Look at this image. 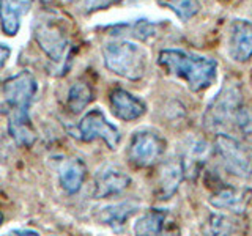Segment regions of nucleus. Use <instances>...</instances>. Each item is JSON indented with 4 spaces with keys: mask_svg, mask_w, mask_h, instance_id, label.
<instances>
[{
    "mask_svg": "<svg viewBox=\"0 0 252 236\" xmlns=\"http://www.w3.org/2000/svg\"><path fill=\"white\" fill-rule=\"evenodd\" d=\"M158 63L169 74L185 81L188 88L195 93L210 88L218 76L215 60L181 49H162L158 55Z\"/></svg>",
    "mask_w": 252,
    "mask_h": 236,
    "instance_id": "nucleus-1",
    "label": "nucleus"
},
{
    "mask_svg": "<svg viewBox=\"0 0 252 236\" xmlns=\"http://www.w3.org/2000/svg\"><path fill=\"white\" fill-rule=\"evenodd\" d=\"M104 66L128 81H139L145 76L148 52L142 46L131 41H112L102 46Z\"/></svg>",
    "mask_w": 252,
    "mask_h": 236,
    "instance_id": "nucleus-2",
    "label": "nucleus"
},
{
    "mask_svg": "<svg viewBox=\"0 0 252 236\" xmlns=\"http://www.w3.org/2000/svg\"><path fill=\"white\" fill-rule=\"evenodd\" d=\"M36 90V79L30 71H21V73L6 79L2 85L3 101L0 104V112L6 117L30 115V107Z\"/></svg>",
    "mask_w": 252,
    "mask_h": 236,
    "instance_id": "nucleus-3",
    "label": "nucleus"
},
{
    "mask_svg": "<svg viewBox=\"0 0 252 236\" xmlns=\"http://www.w3.org/2000/svg\"><path fill=\"white\" fill-rule=\"evenodd\" d=\"M33 38L47 57L52 61H62L66 57L71 46V38L68 29L59 18L51 14L38 16V19L32 26Z\"/></svg>",
    "mask_w": 252,
    "mask_h": 236,
    "instance_id": "nucleus-4",
    "label": "nucleus"
},
{
    "mask_svg": "<svg viewBox=\"0 0 252 236\" xmlns=\"http://www.w3.org/2000/svg\"><path fill=\"white\" fill-rule=\"evenodd\" d=\"M241 104L240 85L236 82H225L205 110L202 118L205 129L216 134L222 132L225 126L233 121V117Z\"/></svg>",
    "mask_w": 252,
    "mask_h": 236,
    "instance_id": "nucleus-5",
    "label": "nucleus"
},
{
    "mask_svg": "<svg viewBox=\"0 0 252 236\" xmlns=\"http://www.w3.org/2000/svg\"><path fill=\"white\" fill-rule=\"evenodd\" d=\"M215 151L224 169L233 177L248 179L252 177V148L244 142L224 132H218L215 139Z\"/></svg>",
    "mask_w": 252,
    "mask_h": 236,
    "instance_id": "nucleus-6",
    "label": "nucleus"
},
{
    "mask_svg": "<svg viewBox=\"0 0 252 236\" xmlns=\"http://www.w3.org/2000/svg\"><path fill=\"white\" fill-rule=\"evenodd\" d=\"M165 151V140L155 131L142 129L132 134L128 147V159L139 169H147L159 162Z\"/></svg>",
    "mask_w": 252,
    "mask_h": 236,
    "instance_id": "nucleus-7",
    "label": "nucleus"
},
{
    "mask_svg": "<svg viewBox=\"0 0 252 236\" xmlns=\"http://www.w3.org/2000/svg\"><path fill=\"white\" fill-rule=\"evenodd\" d=\"M76 136L82 142H93V140H102L110 148L115 149L122 140V134L115 124L110 123L104 112L96 107L89 110L79 121L76 128Z\"/></svg>",
    "mask_w": 252,
    "mask_h": 236,
    "instance_id": "nucleus-8",
    "label": "nucleus"
},
{
    "mask_svg": "<svg viewBox=\"0 0 252 236\" xmlns=\"http://www.w3.org/2000/svg\"><path fill=\"white\" fill-rule=\"evenodd\" d=\"M227 54L235 63H246L252 59V22L233 19L227 33Z\"/></svg>",
    "mask_w": 252,
    "mask_h": 236,
    "instance_id": "nucleus-9",
    "label": "nucleus"
},
{
    "mask_svg": "<svg viewBox=\"0 0 252 236\" xmlns=\"http://www.w3.org/2000/svg\"><path fill=\"white\" fill-rule=\"evenodd\" d=\"M131 184V177L112 164H106L94 173V199H107L123 194Z\"/></svg>",
    "mask_w": 252,
    "mask_h": 236,
    "instance_id": "nucleus-10",
    "label": "nucleus"
},
{
    "mask_svg": "<svg viewBox=\"0 0 252 236\" xmlns=\"http://www.w3.org/2000/svg\"><path fill=\"white\" fill-rule=\"evenodd\" d=\"M185 178L183 161L178 157H170L164 164H161L159 172L156 177V199L169 200L175 195L181 181Z\"/></svg>",
    "mask_w": 252,
    "mask_h": 236,
    "instance_id": "nucleus-11",
    "label": "nucleus"
},
{
    "mask_svg": "<svg viewBox=\"0 0 252 236\" xmlns=\"http://www.w3.org/2000/svg\"><path fill=\"white\" fill-rule=\"evenodd\" d=\"M109 106L112 114L122 121H134L144 117L147 104L140 98L123 88H114L109 94Z\"/></svg>",
    "mask_w": 252,
    "mask_h": 236,
    "instance_id": "nucleus-12",
    "label": "nucleus"
},
{
    "mask_svg": "<svg viewBox=\"0 0 252 236\" xmlns=\"http://www.w3.org/2000/svg\"><path fill=\"white\" fill-rule=\"evenodd\" d=\"M32 6L33 0H0V26L5 35H18L22 18L30 13Z\"/></svg>",
    "mask_w": 252,
    "mask_h": 236,
    "instance_id": "nucleus-13",
    "label": "nucleus"
},
{
    "mask_svg": "<svg viewBox=\"0 0 252 236\" xmlns=\"http://www.w3.org/2000/svg\"><path fill=\"white\" fill-rule=\"evenodd\" d=\"M87 175V165L79 157H69L59 167V181L62 189L68 195H74L81 191Z\"/></svg>",
    "mask_w": 252,
    "mask_h": 236,
    "instance_id": "nucleus-14",
    "label": "nucleus"
},
{
    "mask_svg": "<svg viewBox=\"0 0 252 236\" xmlns=\"http://www.w3.org/2000/svg\"><path fill=\"white\" fill-rule=\"evenodd\" d=\"M139 208H140V203L137 200H125V202L107 205V206L101 208L96 214V219L102 225L118 228L128 222V220L139 211Z\"/></svg>",
    "mask_w": 252,
    "mask_h": 236,
    "instance_id": "nucleus-15",
    "label": "nucleus"
},
{
    "mask_svg": "<svg viewBox=\"0 0 252 236\" xmlns=\"http://www.w3.org/2000/svg\"><path fill=\"white\" fill-rule=\"evenodd\" d=\"M249 199H251V192L246 191V189H241L240 191V189L235 187L222 186L213 192V195L210 197V203L215 208L227 209L240 214L246 208Z\"/></svg>",
    "mask_w": 252,
    "mask_h": 236,
    "instance_id": "nucleus-16",
    "label": "nucleus"
},
{
    "mask_svg": "<svg viewBox=\"0 0 252 236\" xmlns=\"http://www.w3.org/2000/svg\"><path fill=\"white\" fill-rule=\"evenodd\" d=\"M8 118V134L19 147H32L36 142V132L30 115H16Z\"/></svg>",
    "mask_w": 252,
    "mask_h": 236,
    "instance_id": "nucleus-17",
    "label": "nucleus"
},
{
    "mask_svg": "<svg viewBox=\"0 0 252 236\" xmlns=\"http://www.w3.org/2000/svg\"><path fill=\"white\" fill-rule=\"evenodd\" d=\"M93 99H94V93H93L92 85L84 81H77L69 87L66 106L71 114L77 115V114H81Z\"/></svg>",
    "mask_w": 252,
    "mask_h": 236,
    "instance_id": "nucleus-18",
    "label": "nucleus"
},
{
    "mask_svg": "<svg viewBox=\"0 0 252 236\" xmlns=\"http://www.w3.org/2000/svg\"><path fill=\"white\" fill-rule=\"evenodd\" d=\"M165 217H167V211L156 208L148 209L134 222L132 230L136 235H159L164 228Z\"/></svg>",
    "mask_w": 252,
    "mask_h": 236,
    "instance_id": "nucleus-19",
    "label": "nucleus"
},
{
    "mask_svg": "<svg viewBox=\"0 0 252 236\" xmlns=\"http://www.w3.org/2000/svg\"><path fill=\"white\" fill-rule=\"evenodd\" d=\"M210 153V145L205 140H195L194 144L189 147L186 159L183 161V167H185V175L186 173H199L200 167L203 165L205 159Z\"/></svg>",
    "mask_w": 252,
    "mask_h": 236,
    "instance_id": "nucleus-20",
    "label": "nucleus"
},
{
    "mask_svg": "<svg viewBox=\"0 0 252 236\" xmlns=\"http://www.w3.org/2000/svg\"><path fill=\"white\" fill-rule=\"evenodd\" d=\"M161 3L175 13L181 21H189L199 13V0H161Z\"/></svg>",
    "mask_w": 252,
    "mask_h": 236,
    "instance_id": "nucleus-21",
    "label": "nucleus"
},
{
    "mask_svg": "<svg viewBox=\"0 0 252 236\" xmlns=\"http://www.w3.org/2000/svg\"><path fill=\"white\" fill-rule=\"evenodd\" d=\"M233 123L244 139H252V109L241 104L233 117Z\"/></svg>",
    "mask_w": 252,
    "mask_h": 236,
    "instance_id": "nucleus-22",
    "label": "nucleus"
},
{
    "mask_svg": "<svg viewBox=\"0 0 252 236\" xmlns=\"http://www.w3.org/2000/svg\"><path fill=\"white\" fill-rule=\"evenodd\" d=\"M122 0H76V8L82 14H90L99 10H106L114 5H118Z\"/></svg>",
    "mask_w": 252,
    "mask_h": 236,
    "instance_id": "nucleus-23",
    "label": "nucleus"
},
{
    "mask_svg": "<svg viewBox=\"0 0 252 236\" xmlns=\"http://www.w3.org/2000/svg\"><path fill=\"white\" fill-rule=\"evenodd\" d=\"M210 232L216 235H230L236 232V227L228 217L216 214L210 219Z\"/></svg>",
    "mask_w": 252,
    "mask_h": 236,
    "instance_id": "nucleus-24",
    "label": "nucleus"
},
{
    "mask_svg": "<svg viewBox=\"0 0 252 236\" xmlns=\"http://www.w3.org/2000/svg\"><path fill=\"white\" fill-rule=\"evenodd\" d=\"M10 55H11L10 47H8L6 44H3V43H0V69H2L6 65V61H8V59H10Z\"/></svg>",
    "mask_w": 252,
    "mask_h": 236,
    "instance_id": "nucleus-25",
    "label": "nucleus"
},
{
    "mask_svg": "<svg viewBox=\"0 0 252 236\" xmlns=\"http://www.w3.org/2000/svg\"><path fill=\"white\" fill-rule=\"evenodd\" d=\"M11 235H39V232L32 230V228H18V230H11Z\"/></svg>",
    "mask_w": 252,
    "mask_h": 236,
    "instance_id": "nucleus-26",
    "label": "nucleus"
},
{
    "mask_svg": "<svg viewBox=\"0 0 252 236\" xmlns=\"http://www.w3.org/2000/svg\"><path fill=\"white\" fill-rule=\"evenodd\" d=\"M2 222H3V214L0 212V225H2Z\"/></svg>",
    "mask_w": 252,
    "mask_h": 236,
    "instance_id": "nucleus-27",
    "label": "nucleus"
},
{
    "mask_svg": "<svg viewBox=\"0 0 252 236\" xmlns=\"http://www.w3.org/2000/svg\"><path fill=\"white\" fill-rule=\"evenodd\" d=\"M220 2H230V0H220Z\"/></svg>",
    "mask_w": 252,
    "mask_h": 236,
    "instance_id": "nucleus-28",
    "label": "nucleus"
}]
</instances>
